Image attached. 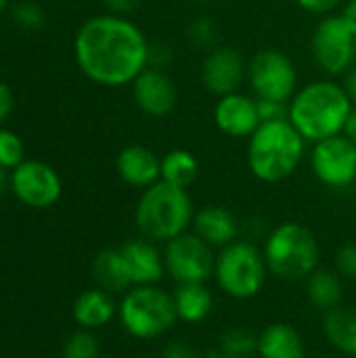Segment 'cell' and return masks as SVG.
<instances>
[{
  "label": "cell",
  "instance_id": "1",
  "mask_svg": "<svg viewBox=\"0 0 356 358\" xmlns=\"http://www.w3.org/2000/svg\"><path fill=\"white\" fill-rule=\"evenodd\" d=\"M76 63L101 86L132 84L149 65V40L143 29L120 15H97L82 23L73 40Z\"/></svg>",
  "mask_w": 356,
  "mask_h": 358
},
{
  "label": "cell",
  "instance_id": "2",
  "mask_svg": "<svg viewBox=\"0 0 356 358\" xmlns=\"http://www.w3.org/2000/svg\"><path fill=\"white\" fill-rule=\"evenodd\" d=\"M353 109L355 103L344 84L334 80H315L292 96L287 120L304 141L319 143L344 134Z\"/></svg>",
  "mask_w": 356,
  "mask_h": 358
},
{
  "label": "cell",
  "instance_id": "3",
  "mask_svg": "<svg viewBox=\"0 0 356 358\" xmlns=\"http://www.w3.org/2000/svg\"><path fill=\"white\" fill-rule=\"evenodd\" d=\"M306 141L290 120L264 122L248 138L250 172L269 185L290 178L304 159Z\"/></svg>",
  "mask_w": 356,
  "mask_h": 358
},
{
  "label": "cell",
  "instance_id": "4",
  "mask_svg": "<svg viewBox=\"0 0 356 358\" xmlns=\"http://www.w3.org/2000/svg\"><path fill=\"white\" fill-rule=\"evenodd\" d=\"M193 214L189 191L159 180L143 191L134 220L143 237L166 243L191 229Z\"/></svg>",
  "mask_w": 356,
  "mask_h": 358
},
{
  "label": "cell",
  "instance_id": "5",
  "mask_svg": "<svg viewBox=\"0 0 356 358\" xmlns=\"http://www.w3.org/2000/svg\"><path fill=\"white\" fill-rule=\"evenodd\" d=\"M269 273L283 281L308 279L321 260V248L315 233L302 222H281L277 224L262 248Z\"/></svg>",
  "mask_w": 356,
  "mask_h": 358
},
{
  "label": "cell",
  "instance_id": "6",
  "mask_svg": "<svg viewBox=\"0 0 356 358\" xmlns=\"http://www.w3.org/2000/svg\"><path fill=\"white\" fill-rule=\"evenodd\" d=\"M120 321L136 340L166 336L178 321L172 294L157 285H134L120 302Z\"/></svg>",
  "mask_w": 356,
  "mask_h": 358
},
{
  "label": "cell",
  "instance_id": "7",
  "mask_svg": "<svg viewBox=\"0 0 356 358\" xmlns=\"http://www.w3.org/2000/svg\"><path fill=\"white\" fill-rule=\"evenodd\" d=\"M269 277L262 250L250 241H235L216 254L214 279L218 287L235 300L256 298Z\"/></svg>",
  "mask_w": 356,
  "mask_h": 358
},
{
  "label": "cell",
  "instance_id": "8",
  "mask_svg": "<svg viewBox=\"0 0 356 358\" xmlns=\"http://www.w3.org/2000/svg\"><path fill=\"white\" fill-rule=\"evenodd\" d=\"M311 52L327 76H344L356 63V23L344 13L321 17L313 36Z\"/></svg>",
  "mask_w": 356,
  "mask_h": 358
},
{
  "label": "cell",
  "instance_id": "9",
  "mask_svg": "<svg viewBox=\"0 0 356 358\" xmlns=\"http://www.w3.org/2000/svg\"><path fill=\"white\" fill-rule=\"evenodd\" d=\"M248 84L256 99L290 103L298 92L296 63L279 48H262L248 61Z\"/></svg>",
  "mask_w": 356,
  "mask_h": 358
},
{
  "label": "cell",
  "instance_id": "10",
  "mask_svg": "<svg viewBox=\"0 0 356 358\" xmlns=\"http://www.w3.org/2000/svg\"><path fill=\"white\" fill-rule=\"evenodd\" d=\"M162 252H164L166 275H170L176 285L208 283V279L214 277V266H216L214 248L208 245L193 231H187L166 241V248Z\"/></svg>",
  "mask_w": 356,
  "mask_h": 358
},
{
  "label": "cell",
  "instance_id": "11",
  "mask_svg": "<svg viewBox=\"0 0 356 358\" xmlns=\"http://www.w3.org/2000/svg\"><path fill=\"white\" fill-rule=\"evenodd\" d=\"M311 170L317 180L329 189H350L356 182V145L346 134L315 143L311 151Z\"/></svg>",
  "mask_w": 356,
  "mask_h": 358
},
{
  "label": "cell",
  "instance_id": "12",
  "mask_svg": "<svg viewBox=\"0 0 356 358\" xmlns=\"http://www.w3.org/2000/svg\"><path fill=\"white\" fill-rule=\"evenodd\" d=\"M10 189L21 203L44 210L59 201L63 185L52 166L40 159H25L10 172Z\"/></svg>",
  "mask_w": 356,
  "mask_h": 358
},
{
  "label": "cell",
  "instance_id": "13",
  "mask_svg": "<svg viewBox=\"0 0 356 358\" xmlns=\"http://www.w3.org/2000/svg\"><path fill=\"white\" fill-rule=\"evenodd\" d=\"M248 80V61L243 55L229 44H218L206 52L201 61V84L216 99L239 92Z\"/></svg>",
  "mask_w": 356,
  "mask_h": 358
},
{
  "label": "cell",
  "instance_id": "14",
  "mask_svg": "<svg viewBox=\"0 0 356 358\" xmlns=\"http://www.w3.org/2000/svg\"><path fill=\"white\" fill-rule=\"evenodd\" d=\"M132 96L136 107L155 120L168 117L178 103V90L174 80L164 69L147 67L132 82Z\"/></svg>",
  "mask_w": 356,
  "mask_h": 358
},
{
  "label": "cell",
  "instance_id": "15",
  "mask_svg": "<svg viewBox=\"0 0 356 358\" xmlns=\"http://www.w3.org/2000/svg\"><path fill=\"white\" fill-rule=\"evenodd\" d=\"M214 124L231 138H250L262 124L256 96L243 92L220 96L214 105Z\"/></svg>",
  "mask_w": 356,
  "mask_h": 358
},
{
  "label": "cell",
  "instance_id": "16",
  "mask_svg": "<svg viewBox=\"0 0 356 358\" xmlns=\"http://www.w3.org/2000/svg\"><path fill=\"white\" fill-rule=\"evenodd\" d=\"M120 178L134 189H149L162 180V157L145 145H128L115 159Z\"/></svg>",
  "mask_w": 356,
  "mask_h": 358
},
{
  "label": "cell",
  "instance_id": "17",
  "mask_svg": "<svg viewBox=\"0 0 356 358\" xmlns=\"http://www.w3.org/2000/svg\"><path fill=\"white\" fill-rule=\"evenodd\" d=\"M191 231L214 250H222L237 241L239 220L225 206H204L193 214Z\"/></svg>",
  "mask_w": 356,
  "mask_h": 358
},
{
  "label": "cell",
  "instance_id": "18",
  "mask_svg": "<svg viewBox=\"0 0 356 358\" xmlns=\"http://www.w3.org/2000/svg\"><path fill=\"white\" fill-rule=\"evenodd\" d=\"M120 250L126 258L132 285H157L164 279V252H159L151 239H130Z\"/></svg>",
  "mask_w": 356,
  "mask_h": 358
},
{
  "label": "cell",
  "instance_id": "19",
  "mask_svg": "<svg viewBox=\"0 0 356 358\" xmlns=\"http://www.w3.org/2000/svg\"><path fill=\"white\" fill-rule=\"evenodd\" d=\"M258 358H304L306 346L300 331L290 323H271L258 334Z\"/></svg>",
  "mask_w": 356,
  "mask_h": 358
},
{
  "label": "cell",
  "instance_id": "20",
  "mask_svg": "<svg viewBox=\"0 0 356 358\" xmlns=\"http://www.w3.org/2000/svg\"><path fill=\"white\" fill-rule=\"evenodd\" d=\"M172 300H174L178 321L189 323V325H197V323L206 321L214 308V296L206 283L176 285Z\"/></svg>",
  "mask_w": 356,
  "mask_h": 358
},
{
  "label": "cell",
  "instance_id": "21",
  "mask_svg": "<svg viewBox=\"0 0 356 358\" xmlns=\"http://www.w3.org/2000/svg\"><path fill=\"white\" fill-rule=\"evenodd\" d=\"M115 302L109 292L97 287L86 289L73 302V319L84 329H99L105 327L115 315Z\"/></svg>",
  "mask_w": 356,
  "mask_h": 358
},
{
  "label": "cell",
  "instance_id": "22",
  "mask_svg": "<svg viewBox=\"0 0 356 358\" xmlns=\"http://www.w3.org/2000/svg\"><path fill=\"white\" fill-rule=\"evenodd\" d=\"M92 277H94L97 285L109 294H120V292H128L130 287H134L126 258H124L120 248L118 250H103L94 258Z\"/></svg>",
  "mask_w": 356,
  "mask_h": 358
},
{
  "label": "cell",
  "instance_id": "23",
  "mask_svg": "<svg viewBox=\"0 0 356 358\" xmlns=\"http://www.w3.org/2000/svg\"><path fill=\"white\" fill-rule=\"evenodd\" d=\"M323 334L327 342L342 355L356 357V306H336L325 313Z\"/></svg>",
  "mask_w": 356,
  "mask_h": 358
},
{
  "label": "cell",
  "instance_id": "24",
  "mask_svg": "<svg viewBox=\"0 0 356 358\" xmlns=\"http://www.w3.org/2000/svg\"><path fill=\"white\" fill-rule=\"evenodd\" d=\"M342 277L338 271H327V268H317L308 279H306V296L308 302L323 313L334 310L336 306L342 304Z\"/></svg>",
  "mask_w": 356,
  "mask_h": 358
},
{
  "label": "cell",
  "instance_id": "25",
  "mask_svg": "<svg viewBox=\"0 0 356 358\" xmlns=\"http://www.w3.org/2000/svg\"><path fill=\"white\" fill-rule=\"evenodd\" d=\"M199 174V162L189 149H172L162 157V180L187 189Z\"/></svg>",
  "mask_w": 356,
  "mask_h": 358
},
{
  "label": "cell",
  "instance_id": "26",
  "mask_svg": "<svg viewBox=\"0 0 356 358\" xmlns=\"http://www.w3.org/2000/svg\"><path fill=\"white\" fill-rule=\"evenodd\" d=\"M220 355L239 358H252L258 348V334L245 327H231L220 336Z\"/></svg>",
  "mask_w": 356,
  "mask_h": 358
},
{
  "label": "cell",
  "instance_id": "27",
  "mask_svg": "<svg viewBox=\"0 0 356 358\" xmlns=\"http://www.w3.org/2000/svg\"><path fill=\"white\" fill-rule=\"evenodd\" d=\"M218 25L214 19L206 17V15H199L195 17L189 25H187V38L189 42L195 46V48H201V50H212L214 46L220 44V36H218Z\"/></svg>",
  "mask_w": 356,
  "mask_h": 358
},
{
  "label": "cell",
  "instance_id": "28",
  "mask_svg": "<svg viewBox=\"0 0 356 358\" xmlns=\"http://www.w3.org/2000/svg\"><path fill=\"white\" fill-rule=\"evenodd\" d=\"M99 340L90 334V329L71 334L63 346V358H99Z\"/></svg>",
  "mask_w": 356,
  "mask_h": 358
},
{
  "label": "cell",
  "instance_id": "29",
  "mask_svg": "<svg viewBox=\"0 0 356 358\" xmlns=\"http://www.w3.org/2000/svg\"><path fill=\"white\" fill-rule=\"evenodd\" d=\"M25 162V145L23 141L8 128H0V166L6 170H15Z\"/></svg>",
  "mask_w": 356,
  "mask_h": 358
},
{
  "label": "cell",
  "instance_id": "30",
  "mask_svg": "<svg viewBox=\"0 0 356 358\" xmlns=\"http://www.w3.org/2000/svg\"><path fill=\"white\" fill-rule=\"evenodd\" d=\"M13 21L21 27V29H40L46 21L44 8L34 2V0H21L13 6Z\"/></svg>",
  "mask_w": 356,
  "mask_h": 358
},
{
  "label": "cell",
  "instance_id": "31",
  "mask_svg": "<svg viewBox=\"0 0 356 358\" xmlns=\"http://www.w3.org/2000/svg\"><path fill=\"white\" fill-rule=\"evenodd\" d=\"M174 61V48L164 42V40H149V65L153 69H168L170 63Z\"/></svg>",
  "mask_w": 356,
  "mask_h": 358
},
{
  "label": "cell",
  "instance_id": "32",
  "mask_svg": "<svg viewBox=\"0 0 356 358\" xmlns=\"http://www.w3.org/2000/svg\"><path fill=\"white\" fill-rule=\"evenodd\" d=\"M336 271L344 279H356V243H344L338 250Z\"/></svg>",
  "mask_w": 356,
  "mask_h": 358
},
{
  "label": "cell",
  "instance_id": "33",
  "mask_svg": "<svg viewBox=\"0 0 356 358\" xmlns=\"http://www.w3.org/2000/svg\"><path fill=\"white\" fill-rule=\"evenodd\" d=\"M258 101V113H260V122H277V120H287V111H290V103H281V101Z\"/></svg>",
  "mask_w": 356,
  "mask_h": 358
},
{
  "label": "cell",
  "instance_id": "34",
  "mask_svg": "<svg viewBox=\"0 0 356 358\" xmlns=\"http://www.w3.org/2000/svg\"><path fill=\"white\" fill-rule=\"evenodd\" d=\"M162 358H206L193 344L185 342V340H176L164 346Z\"/></svg>",
  "mask_w": 356,
  "mask_h": 358
},
{
  "label": "cell",
  "instance_id": "35",
  "mask_svg": "<svg viewBox=\"0 0 356 358\" xmlns=\"http://www.w3.org/2000/svg\"><path fill=\"white\" fill-rule=\"evenodd\" d=\"M296 4L304 10V13H311V15H332L338 10V6L342 4V0H296Z\"/></svg>",
  "mask_w": 356,
  "mask_h": 358
},
{
  "label": "cell",
  "instance_id": "36",
  "mask_svg": "<svg viewBox=\"0 0 356 358\" xmlns=\"http://www.w3.org/2000/svg\"><path fill=\"white\" fill-rule=\"evenodd\" d=\"M103 4L109 8L111 15H120V17H128L134 10H138L141 0H103Z\"/></svg>",
  "mask_w": 356,
  "mask_h": 358
},
{
  "label": "cell",
  "instance_id": "37",
  "mask_svg": "<svg viewBox=\"0 0 356 358\" xmlns=\"http://www.w3.org/2000/svg\"><path fill=\"white\" fill-rule=\"evenodd\" d=\"M13 105H15V99H13V90L8 84H4L0 80V126L6 122V117L10 115L13 111Z\"/></svg>",
  "mask_w": 356,
  "mask_h": 358
},
{
  "label": "cell",
  "instance_id": "38",
  "mask_svg": "<svg viewBox=\"0 0 356 358\" xmlns=\"http://www.w3.org/2000/svg\"><path fill=\"white\" fill-rule=\"evenodd\" d=\"M344 88H346L348 96L353 99V103H355L356 107V63L344 73Z\"/></svg>",
  "mask_w": 356,
  "mask_h": 358
},
{
  "label": "cell",
  "instance_id": "39",
  "mask_svg": "<svg viewBox=\"0 0 356 358\" xmlns=\"http://www.w3.org/2000/svg\"><path fill=\"white\" fill-rule=\"evenodd\" d=\"M344 134L353 141L356 145V107L353 109V113H350V117H348V122H346V128H344Z\"/></svg>",
  "mask_w": 356,
  "mask_h": 358
},
{
  "label": "cell",
  "instance_id": "40",
  "mask_svg": "<svg viewBox=\"0 0 356 358\" xmlns=\"http://www.w3.org/2000/svg\"><path fill=\"white\" fill-rule=\"evenodd\" d=\"M8 185H10V176H8V170L0 166V197H2L4 193H6Z\"/></svg>",
  "mask_w": 356,
  "mask_h": 358
},
{
  "label": "cell",
  "instance_id": "41",
  "mask_svg": "<svg viewBox=\"0 0 356 358\" xmlns=\"http://www.w3.org/2000/svg\"><path fill=\"white\" fill-rule=\"evenodd\" d=\"M342 13H344L346 17H350V19L356 23V0H346V4H344Z\"/></svg>",
  "mask_w": 356,
  "mask_h": 358
},
{
  "label": "cell",
  "instance_id": "42",
  "mask_svg": "<svg viewBox=\"0 0 356 358\" xmlns=\"http://www.w3.org/2000/svg\"><path fill=\"white\" fill-rule=\"evenodd\" d=\"M191 2H195V4H210V2H214V0H191Z\"/></svg>",
  "mask_w": 356,
  "mask_h": 358
},
{
  "label": "cell",
  "instance_id": "43",
  "mask_svg": "<svg viewBox=\"0 0 356 358\" xmlns=\"http://www.w3.org/2000/svg\"><path fill=\"white\" fill-rule=\"evenodd\" d=\"M8 6V0H0V13Z\"/></svg>",
  "mask_w": 356,
  "mask_h": 358
},
{
  "label": "cell",
  "instance_id": "44",
  "mask_svg": "<svg viewBox=\"0 0 356 358\" xmlns=\"http://www.w3.org/2000/svg\"><path fill=\"white\" fill-rule=\"evenodd\" d=\"M210 358H239V357H227V355H220V352H218L216 357H210Z\"/></svg>",
  "mask_w": 356,
  "mask_h": 358
}]
</instances>
